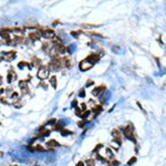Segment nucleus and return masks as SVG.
Instances as JSON below:
<instances>
[{
  "instance_id": "nucleus-8",
  "label": "nucleus",
  "mask_w": 166,
  "mask_h": 166,
  "mask_svg": "<svg viewBox=\"0 0 166 166\" xmlns=\"http://www.w3.org/2000/svg\"><path fill=\"white\" fill-rule=\"evenodd\" d=\"M92 65L93 64H91L86 60H84V61H82V62H80V65H79V67H80V69L82 70V71H86V70H89V69L92 68Z\"/></svg>"
},
{
  "instance_id": "nucleus-4",
  "label": "nucleus",
  "mask_w": 166,
  "mask_h": 166,
  "mask_svg": "<svg viewBox=\"0 0 166 166\" xmlns=\"http://www.w3.org/2000/svg\"><path fill=\"white\" fill-rule=\"evenodd\" d=\"M41 36L47 39H54L55 32L52 29H41Z\"/></svg>"
},
{
  "instance_id": "nucleus-21",
  "label": "nucleus",
  "mask_w": 166,
  "mask_h": 166,
  "mask_svg": "<svg viewBox=\"0 0 166 166\" xmlns=\"http://www.w3.org/2000/svg\"><path fill=\"white\" fill-rule=\"evenodd\" d=\"M106 154H107V156L110 157V158H112V157H113V152L110 150V148H106Z\"/></svg>"
},
{
  "instance_id": "nucleus-26",
  "label": "nucleus",
  "mask_w": 166,
  "mask_h": 166,
  "mask_svg": "<svg viewBox=\"0 0 166 166\" xmlns=\"http://www.w3.org/2000/svg\"><path fill=\"white\" fill-rule=\"evenodd\" d=\"M92 84H93V81H92V80H88V82H86V86L92 85Z\"/></svg>"
},
{
  "instance_id": "nucleus-22",
  "label": "nucleus",
  "mask_w": 166,
  "mask_h": 166,
  "mask_svg": "<svg viewBox=\"0 0 166 166\" xmlns=\"http://www.w3.org/2000/svg\"><path fill=\"white\" fill-rule=\"evenodd\" d=\"M89 115H90V111H85L83 114H81V117L82 119H85V117H88Z\"/></svg>"
},
{
  "instance_id": "nucleus-24",
  "label": "nucleus",
  "mask_w": 166,
  "mask_h": 166,
  "mask_svg": "<svg viewBox=\"0 0 166 166\" xmlns=\"http://www.w3.org/2000/svg\"><path fill=\"white\" fill-rule=\"evenodd\" d=\"M80 33H81V31H80V30H79V31H72V32H71V34H72V36H74L75 38H78V36H79V34H80Z\"/></svg>"
},
{
  "instance_id": "nucleus-6",
  "label": "nucleus",
  "mask_w": 166,
  "mask_h": 166,
  "mask_svg": "<svg viewBox=\"0 0 166 166\" xmlns=\"http://www.w3.org/2000/svg\"><path fill=\"white\" fill-rule=\"evenodd\" d=\"M99 59H100V55H99L98 53H91V54L88 56V58H86V61H88V62H90L91 64H94V63L98 62Z\"/></svg>"
},
{
  "instance_id": "nucleus-30",
  "label": "nucleus",
  "mask_w": 166,
  "mask_h": 166,
  "mask_svg": "<svg viewBox=\"0 0 166 166\" xmlns=\"http://www.w3.org/2000/svg\"><path fill=\"white\" fill-rule=\"evenodd\" d=\"M84 94H85V93H84V91L82 90V91H81V93H80V95H81V97H84Z\"/></svg>"
},
{
  "instance_id": "nucleus-3",
  "label": "nucleus",
  "mask_w": 166,
  "mask_h": 166,
  "mask_svg": "<svg viewBox=\"0 0 166 166\" xmlns=\"http://www.w3.org/2000/svg\"><path fill=\"white\" fill-rule=\"evenodd\" d=\"M49 73H50L49 69H48L47 67H44V65H42V67L39 69L37 75H38L39 79H41V80H44V79H47L48 76H49Z\"/></svg>"
},
{
  "instance_id": "nucleus-7",
  "label": "nucleus",
  "mask_w": 166,
  "mask_h": 166,
  "mask_svg": "<svg viewBox=\"0 0 166 166\" xmlns=\"http://www.w3.org/2000/svg\"><path fill=\"white\" fill-rule=\"evenodd\" d=\"M112 136L117 142V144H122V134L120 133L119 130H113L112 131Z\"/></svg>"
},
{
  "instance_id": "nucleus-2",
  "label": "nucleus",
  "mask_w": 166,
  "mask_h": 166,
  "mask_svg": "<svg viewBox=\"0 0 166 166\" xmlns=\"http://www.w3.org/2000/svg\"><path fill=\"white\" fill-rule=\"evenodd\" d=\"M123 134H124V136L126 138H129V139H131V141H133V142H136L135 136H134V127H133L132 124H129V125L125 126L124 130H123Z\"/></svg>"
},
{
  "instance_id": "nucleus-23",
  "label": "nucleus",
  "mask_w": 166,
  "mask_h": 166,
  "mask_svg": "<svg viewBox=\"0 0 166 166\" xmlns=\"http://www.w3.org/2000/svg\"><path fill=\"white\" fill-rule=\"evenodd\" d=\"M120 163H119V161H116V159H113L111 162V166H119Z\"/></svg>"
},
{
  "instance_id": "nucleus-19",
  "label": "nucleus",
  "mask_w": 166,
  "mask_h": 166,
  "mask_svg": "<svg viewBox=\"0 0 166 166\" xmlns=\"http://www.w3.org/2000/svg\"><path fill=\"white\" fill-rule=\"evenodd\" d=\"M95 27H98L97 24H82V28H86V29H89V28H95Z\"/></svg>"
},
{
  "instance_id": "nucleus-31",
  "label": "nucleus",
  "mask_w": 166,
  "mask_h": 166,
  "mask_svg": "<svg viewBox=\"0 0 166 166\" xmlns=\"http://www.w3.org/2000/svg\"><path fill=\"white\" fill-rule=\"evenodd\" d=\"M1 83H2V78L0 76V84H1Z\"/></svg>"
},
{
  "instance_id": "nucleus-33",
  "label": "nucleus",
  "mask_w": 166,
  "mask_h": 166,
  "mask_svg": "<svg viewBox=\"0 0 166 166\" xmlns=\"http://www.w3.org/2000/svg\"><path fill=\"white\" fill-rule=\"evenodd\" d=\"M0 60H1V56H0Z\"/></svg>"
},
{
  "instance_id": "nucleus-32",
  "label": "nucleus",
  "mask_w": 166,
  "mask_h": 166,
  "mask_svg": "<svg viewBox=\"0 0 166 166\" xmlns=\"http://www.w3.org/2000/svg\"><path fill=\"white\" fill-rule=\"evenodd\" d=\"M3 92V90H0V93H2Z\"/></svg>"
},
{
  "instance_id": "nucleus-17",
  "label": "nucleus",
  "mask_w": 166,
  "mask_h": 166,
  "mask_svg": "<svg viewBox=\"0 0 166 166\" xmlns=\"http://www.w3.org/2000/svg\"><path fill=\"white\" fill-rule=\"evenodd\" d=\"M135 162H136V157H135V156H134V157H131V158H130V161L127 162V165H129V166L133 165V164L135 163Z\"/></svg>"
},
{
  "instance_id": "nucleus-11",
  "label": "nucleus",
  "mask_w": 166,
  "mask_h": 166,
  "mask_svg": "<svg viewBox=\"0 0 166 166\" xmlns=\"http://www.w3.org/2000/svg\"><path fill=\"white\" fill-rule=\"evenodd\" d=\"M62 61H63L64 67H67V68H71L72 67V61H71V59H70L69 56H64V58H62Z\"/></svg>"
},
{
  "instance_id": "nucleus-14",
  "label": "nucleus",
  "mask_w": 166,
  "mask_h": 166,
  "mask_svg": "<svg viewBox=\"0 0 166 166\" xmlns=\"http://www.w3.org/2000/svg\"><path fill=\"white\" fill-rule=\"evenodd\" d=\"M7 79H8V82H14L15 81V79H16V73L12 71V70H10L9 71V73H8V76H7Z\"/></svg>"
},
{
  "instance_id": "nucleus-5",
  "label": "nucleus",
  "mask_w": 166,
  "mask_h": 166,
  "mask_svg": "<svg viewBox=\"0 0 166 166\" xmlns=\"http://www.w3.org/2000/svg\"><path fill=\"white\" fill-rule=\"evenodd\" d=\"M2 59H5L6 61H12L16 58V52L15 51H10V52H5L1 56Z\"/></svg>"
},
{
  "instance_id": "nucleus-29",
  "label": "nucleus",
  "mask_w": 166,
  "mask_h": 166,
  "mask_svg": "<svg viewBox=\"0 0 166 166\" xmlns=\"http://www.w3.org/2000/svg\"><path fill=\"white\" fill-rule=\"evenodd\" d=\"M24 67V62H20V64H19V68H23Z\"/></svg>"
},
{
  "instance_id": "nucleus-18",
  "label": "nucleus",
  "mask_w": 166,
  "mask_h": 166,
  "mask_svg": "<svg viewBox=\"0 0 166 166\" xmlns=\"http://www.w3.org/2000/svg\"><path fill=\"white\" fill-rule=\"evenodd\" d=\"M61 133H62V135H64V136H67V135H69V134H72V132H70V131H68V130H64V129L61 130Z\"/></svg>"
},
{
  "instance_id": "nucleus-13",
  "label": "nucleus",
  "mask_w": 166,
  "mask_h": 166,
  "mask_svg": "<svg viewBox=\"0 0 166 166\" xmlns=\"http://www.w3.org/2000/svg\"><path fill=\"white\" fill-rule=\"evenodd\" d=\"M40 33H39V32H31V33H30L29 34V38L30 39H31V40H33V41H37V40H39V39H40Z\"/></svg>"
},
{
  "instance_id": "nucleus-1",
  "label": "nucleus",
  "mask_w": 166,
  "mask_h": 166,
  "mask_svg": "<svg viewBox=\"0 0 166 166\" xmlns=\"http://www.w3.org/2000/svg\"><path fill=\"white\" fill-rule=\"evenodd\" d=\"M64 67V64H63V61L61 58H58V56H54L53 59H52L50 61V63H49V68L51 70H53V71H56V70H60V69H62Z\"/></svg>"
},
{
  "instance_id": "nucleus-27",
  "label": "nucleus",
  "mask_w": 166,
  "mask_h": 166,
  "mask_svg": "<svg viewBox=\"0 0 166 166\" xmlns=\"http://www.w3.org/2000/svg\"><path fill=\"white\" fill-rule=\"evenodd\" d=\"M84 123H85V122H79L78 125L80 126V127H83V126H84Z\"/></svg>"
},
{
  "instance_id": "nucleus-28",
  "label": "nucleus",
  "mask_w": 166,
  "mask_h": 166,
  "mask_svg": "<svg viewBox=\"0 0 166 166\" xmlns=\"http://www.w3.org/2000/svg\"><path fill=\"white\" fill-rule=\"evenodd\" d=\"M76 166H84V162H79L76 163Z\"/></svg>"
},
{
  "instance_id": "nucleus-15",
  "label": "nucleus",
  "mask_w": 166,
  "mask_h": 166,
  "mask_svg": "<svg viewBox=\"0 0 166 166\" xmlns=\"http://www.w3.org/2000/svg\"><path fill=\"white\" fill-rule=\"evenodd\" d=\"M50 84L53 86L54 89H56V76H55V75L51 76V79H50Z\"/></svg>"
},
{
  "instance_id": "nucleus-12",
  "label": "nucleus",
  "mask_w": 166,
  "mask_h": 166,
  "mask_svg": "<svg viewBox=\"0 0 166 166\" xmlns=\"http://www.w3.org/2000/svg\"><path fill=\"white\" fill-rule=\"evenodd\" d=\"M47 146L49 147V148H53V147H58V146H60V144L56 142L55 139H50V141L47 143Z\"/></svg>"
},
{
  "instance_id": "nucleus-25",
  "label": "nucleus",
  "mask_w": 166,
  "mask_h": 166,
  "mask_svg": "<svg viewBox=\"0 0 166 166\" xmlns=\"http://www.w3.org/2000/svg\"><path fill=\"white\" fill-rule=\"evenodd\" d=\"M86 110V104L85 103H82L81 104V111H85Z\"/></svg>"
},
{
  "instance_id": "nucleus-20",
  "label": "nucleus",
  "mask_w": 166,
  "mask_h": 166,
  "mask_svg": "<svg viewBox=\"0 0 166 166\" xmlns=\"http://www.w3.org/2000/svg\"><path fill=\"white\" fill-rule=\"evenodd\" d=\"M86 165H88V166H94V165H95V161H94V159L86 161Z\"/></svg>"
},
{
  "instance_id": "nucleus-9",
  "label": "nucleus",
  "mask_w": 166,
  "mask_h": 166,
  "mask_svg": "<svg viewBox=\"0 0 166 166\" xmlns=\"http://www.w3.org/2000/svg\"><path fill=\"white\" fill-rule=\"evenodd\" d=\"M19 86H20V89L22 90V93L23 94L30 92V91H29V86L27 84V81H20L19 82Z\"/></svg>"
},
{
  "instance_id": "nucleus-16",
  "label": "nucleus",
  "mask_w": 166,
  "mask_h": 166,
  "mask_svg": "<svg viewBox=\"0 0 166 166\" xmlns=\"http://www.w3.org/2000/svg\"><path fill=\"white\" fill-rule=\"evenodd\" d=\"M92 110H93V112H94V113H100V112H101V111H102V106H101V105L94 106V107L92 108Z\"/></svg>"
},
{
  "instance_id": "nucleus-10",
  "label": "nucleus",
  "mask_w": 166,
  "mask_h": 166,
  "mask_svg": "<svg viewBox=\"0 0 166 166\" xmlns=\"http://www.w3.org/2000/svg\"><path fill=\"white\" fill-rule=\"evenodd\" d=\"M104 90H105V86H104V85L97 86V88H95V89L92 91V94H93V95H95V97H97V95H100V94H101Z\"/></svg>"
}]
</instances>
